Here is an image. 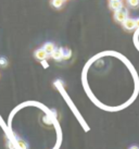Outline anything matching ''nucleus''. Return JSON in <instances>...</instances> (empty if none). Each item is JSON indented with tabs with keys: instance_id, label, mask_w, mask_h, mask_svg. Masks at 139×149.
Returning <instances> with one entry per match:
<instances>
[{
	"instance_id": "1",
	"label": "nucleus",
	"mask_w": 139,
	"mask_h": 149,
	"mask_svg": "<svg viewBox=\"0 0 139 149\" xmlns=\"http://www.w3.org/2000/svg\"><path fill=\"white\" fill-rule=\"evenodd\" d=\"M114 17L115 22H117V23H121V24H122L125 20L128 19V11H127V9L123 8V9H121V10H119V11L114 12V17Z\"/></svg>"
},
{
	"instance_id": "2",
	"label": "nucleus",
	"mask_w": 139,
	"mask_h": 149,
	"mask_svg": "<svg viewBox=\"0 0 139 149\" xmlns=\"http://www.w3.org/2000/svg\"><path fill=\"white\" fill-rule=\"evenodd\" d=\"M122 26L123 29H125L126 32H133L135 29H137V25H136V21L134 19H131V17H128L127 20L122 23Z\"/></svg>"
},
{
	"instance_id": "3",
	"label": "nucleus",
	"mask_w": 139,
	"mask_h": 149,
	"mask_svg": "<svg viewBox=\"0 0 139 149\" xmlns=\"http://www.w3.org/2000/svg\"><path fill=\"white\" fill-rule=\"evenodd\" d=\"M34 56H35V58H36L37 60H39V61H44V60H46V59L49 57V54H47V52H46L42 48H40V49H37L36 51H35Z\"/></svg>"
},
{
	"instance_id": "4",
	"label": "nucleus",
	"mask_w": 139,
	"mask_h": 149,
	"mask_svg": "<svg viewBox=\"0 0 139 149\" xmlns=\"http://www.w3.org/2000/svg\"><path fill=\"white\" fill-rule=\"evenodd\" d=\"M109 8H110V10L116 12V11L124 8V6H123L122 1H109Z\"/></svg>"
},
{
	"instance_id": "5",
	"label": "nucleus",
	"mask_w": 139,
	"mask_h": 149,
	"mask_svg": "<svg viewBox=\"0 0 139 149\" xmlns=\"http://www.w3.org/2000/svg\"><path fill=\"white\" fill-rule=\"evenodd\" d=\"M50 56H51L53 60H56V61H61V60H63L62 48H56V49H54V51H53V52L50 54Z\"/></svg>"
},
{
	"instance_id": "6",
	"label": "nucleus",
	"mask_w": 139,
	"mask_h": 149,
	"mask_svg": "<svg viewBox=\"0 0 139 149\" xmlns=\"http://www.w3.org/2000/svg\"><path fill=\"white\" fill-rule=\"evenodd\" d=\"M42 49L45 50L46 52L50 56L54 51V49H56V45L53 42H46L45 45H44V47H42Z\"/></svg>"
},
{
	"instance_id": "7",
	"label": "nucleus",
	"mask_w": 139,
	"mask_h": 149,
	"mask_svg": "<svg viewBox=\"0 0 139 149\" xmlns=\"http://www.w3.org/2000/svg\"><path fill=\"white\" fill-rule=\"evenodd\" d=\"M126 4L128 8L137 9L139 8V0H126Z\"/></svg>"
},
{
	"instance_id": "8",
	"label": "nucleus",
	"mask_w": 139,
	"mask_h": 149,
	"mask_svg": "<svg viewBox=\"0 0 139 149\" xmlns=\"http://www.w3.org/2000/svg\"><path fill=\"white\" fill-rule=\"evenodd\" d=\"M51 4H52L53 8L56 9H61L64 4V0H52L51 1Z\"/></svg>"
},
{
	"instance_id": "9",
	"label": "nucleus",
	"mask_w": 139,
	"mask_h": 149,
	"mask_svg": "<svg viewBox=\"0 0 139 149\" xmlns=\"http://www.w3.org/2000/svg\"><path fill=\"white\" fill-rule=\"evenodd\" d=\"M62 54H63V60H67V59H70L71 56H72L71 50L67 49V48H62Z\"/></svg>"
},
{
	"instance_id": "10",
	"label": "nucleus",
	"mask_w": 139,
	"mask_h": 149,
	"mask_svg": "<svg viewBox=\"0 0 139 149\" xmlns=\"http://www.w3.org/2000/svg\"><path fill=\"white\" fill-rule=\"evenodd\" d=\"M17 145L20 146L21 149H27L28 148V146L26 144V141H24L23 139H17Z\"/></svg>"
},
{
	"instance_id": "11",
	"label": "nucleus",
	"mask_w": 139,
	"mask_h": 149,
	"mask_svg": "<svg viewBox=\"0 0 139 149\" xmlns=\"http://www.w3.org/2000/svg\"><path fill=\"white\" fill-rule=\"evenodd\" d=\"M8 64L7 62V59L6 58H0V66H6Z\"/></svg>"
},
{
	"instance_id": "12",
	"label": "nucleus",
	"mask_w": 139,
	"mask_h": 149,
	"mask_svg": "<svg viewBox=\"0 0 139 149\" xmlns=\"http://www.w3.org/2000/svg\"><path fill=\"white\" fill-rule=\"evenodd\" d=\"M128 149H139V147L138 146H131Z\"/></svg>"
},
{
	"instance_id": "13",
	"label": "nucleus",
	"mask_w": 139,
	"mask_h": 149,
	"mask_svg": "<svg viewBox=\"0 0 139 149\" xmlns=\"http://www.w3.org/2000/svg\"><path fill=\"white\" fill-rule=\"evenodd\" d=\"M135 21H136V25H137V27H139V17H137Z\"/></svg>"
},
{
	"instance_id": "14",
	"label": "nucleus",
	"mask_w": 139,
	"mask_h": 149,
	"mask_svg": "<svg viewBox=\"0 0 139 149\" xmlns=\"http://www.w3.org/2000/svg\"><path fill=\"white\" fill-rule=\"evenodd\" d=\"M109 1H122V0H109Z\"/></svg>"
}]
</instances>
